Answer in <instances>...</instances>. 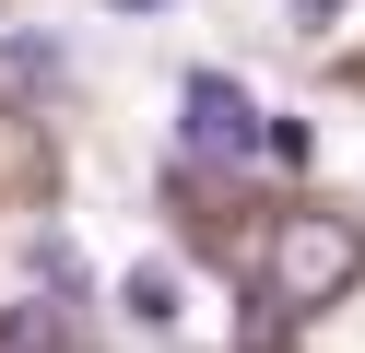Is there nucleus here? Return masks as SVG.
<instances>
[{"mask_svg":"<svg viewBox=\"0 0 365 353\" xmlns=\"http://www.w3.org/2000/svg\"><path fill=\"white\" fill-rule=\"evenodd\" d=\"M365 282V224L354 212H283L271 224V259H259V306L271 318H318Z\"/></svg>","mask_w":365,"mask_h":353,"instance_id":"nucleus-1","label":"nucleus"},{"mask_svg":"<svg viewBox=\"0 0 365 353\" xmlns=\"http://www.w3.org/2000/svg\"><path fill=\"white\" fill-rule=\"evenodd\" d=\"M189 141L200 153H259L271 130H259V106H247L224 71H189Z\"/></svg>","mask_w":365,"mask_h":353,"instance_id":"nucleus-2","label":"nucleus"},{"mask_svg":"<svg viewBox=\"0 0 365 353\" xmlns=\"http://www.w3.org/2000/svg\"><path fill=\"white\" fill-rule=\"evenodd\" d=\"M118 295H130V318H142V329H177V318H189V306H177V271H165V259H142Z\"/></svg>","mask_w":365,"mask_h":353,"instance_id":"nucleus-3","label":"nucleus"},{"mask_svg":"<svg viewBox=\"0 0 365 353\" xmlns=\"http://www.w3.org/2000/svg\"><path fill=\"white\" fill-rule=\"evenodd\" d=\"M0 353H59V306H12L0 318Z\"/></svg>","mask_w":365,"mask_h":353,"instance_id":"nucleus-4","label":"nucleus"},{"mask_svg":"<svg viewBox=\"0 0 365 353\" xmlns=\"http://www.w3.org/2000/svg\"><path fill=\"white\" fill-rule=\"evenodd\" d=\"M118 12H142V0H118Z\"/></svg>","mask_w":365,"mask_h":353,"instance_id":"nucleus-5","label":"nucleus"}]
</instances>
